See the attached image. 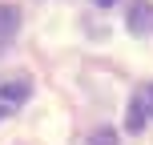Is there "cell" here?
Instances as JSON below:
<instances>
[{
  "label": "cell",
  "instance_id": "cell-4",
  "mask_svg": "<svg viewBox=\"0 0 153 145\" xmlns=\"http://www.w3.org/2000/svg\"><path fill=\"white\" fill-rule=\"evenodd\" d=\"M20 32V12L12 4H0V53L12 45V36Z\"/></svg>",
  "mask_w": 153,
  "mask_h": 145
},
{
  "label": "cell",
  "instance_id": "cell-2",
  "mask_svg": "<svg viewBox=\"0 0 153 145\" xmlns=\"http://www.w3.org/2000/svg\"><path fill=\"white\" fill-rule=\"evenodd\" d=\"M28 101V81L24 77H0V117L16 113Z\"/></svg>",
  "mask_w": 153,
  "mask_h": 145
},
{
  "label": "cell",
  "instance_id": "cell-5",
  "mask_svg": "<svg viewBox=\"0 0 153 145\" xmlns=\"http://www.w3.org/2000/svg\"><path fill=\"white\" fill-rule=\"evenodd\" d=\"M89 145H117V133H113V129H97Z\"/></svg>",
  "mask_w": 153,
  "mask_h": 145
},
{
  "label": "cell",
  "instance_id": "cell-1",
  "mask_svg": "<svg viewBox=\"0 0 153 145\" xmlns=\"http://www.w3.org/2000/svg\"><path fill=\"white\" fill-rule=\"evenodd\" d=\"M149 121H153V81H149V85H141V89L133 93L129 113H125V129H129V133H141Z\"/></svg>",
  "mask_w": 153,
  "mask_h": 145
},
{
  "label": "cell",
  "instance_id": "cell-6",
  "mask_svg": "<svg viewBox=\"0 0 153 145\" xmlns=\"http://www.w3.org/2000/svg\"><path fill=\"white\" fill-rule=\"evenodd\" d=\"M93 4H113V0H93Z\"/></svg>",
  "mask_w": 153,
  "mask_h": 145
},
{
  "label": "cell",
  "instance_id": "cell-3",
  "mask_svg": "<svg viewBox=\"0 0 153 145\" xmlns=\"http://www.w3.org/2000/svg\"><path fill=\"white\" fill-rule=\"evenodd\" d=\"M125 24H129L133 36H153V0H133Z\"/></svg>",
  "mask_w": 153,
  "mask_h": 145
}]
</instances>
